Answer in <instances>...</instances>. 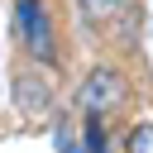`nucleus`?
Returning a JSON list of instances; mask_svg holds the SVG:
<instances>
[{"label":"nucleus","mask_w":153,"mask_h":153,"mask_svg":"<svg viewBox=\"0 0 153 153\" xmlns=\"http://www.w3.org/2000/svg\"><path fill=\"white\" fill-rule=\"evenodd\" d=\"M124 100H129V81L115 67H96L86 76V86H81V110H91V115H110Z\"/></svg>","instance_id":"2"},{"label":"nucleus","mask_w":153,"mask_h":153,"mask_svg":"<svg viewBox=\"0 0 153 153\" xmlns=\"http://www.w3.org/2000/svg\"><path fill=\"white\" fill-rule=\"evenodd\" d=\"M115 5H120V0H81V19H86V24H105V19L115 14Z\"/></svg>","instance_id":"5"},{"label":"nucleus","mask_w":153,"mask_h":153,"mask_svg":"<svg viewBox=\"0 0 153 153\" xmlns=\"http://www.w3.org/2000/svg\"><path fill=\"white\" fill-rule=\"evenodd\" d=\"M14 100H19V110L43 115V110H48V86H43L38 76H19V81H14Z\"/></svg>","instance_id":"3"},{"label":"nucleus","mask_w":153,"mask_h":153,"mask_svg":"<svg viewBox=\"0 0 153 153\" xmlns=\"http://www.w3.org/2000/svg\"><path fill=\"white\" fill-rule=\"evenodd\" d=\"M14 29H19V38H24V48H29L33 62H53V57H57V48H53V24H48L43 0H14Z\"/></svg>","instance_id":"1"},{"label":"nucleus","mask_w":153,"mask_h":153,"mask_svg":"<svg viewBox=\"0 0 153 153\" xmlns=\"http://www.w3.org/2000/svg\"><path fill=\"white\" fill-rule=\"evenodd\" d=\"M124 153H153V124H134L124 139Z\"/></svg>","instance_id":"4"}]
</instances>
